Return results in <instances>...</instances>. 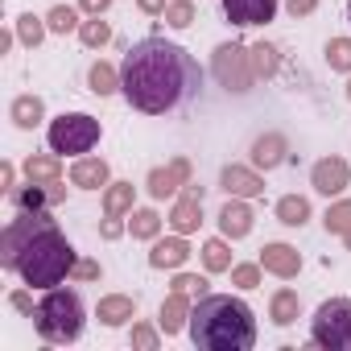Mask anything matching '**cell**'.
Instances as JSON below:
<instances>
[{"label": "cell", "instance_id": "obj_1", "mask_svg": "<svg viewBox=\"0 0 351 351\" xmlns=\"http://www.w3.org/2000/svg\"><path fill=\"white\" fill-rule=\"evenodd\" d=\"M203 87V66L199 58L165 38H141L124 50L120 62V95L128 99L132 112L141 116H169L186 108Z\"/></svg>", "mask_w": 351, "mask_h": 351}, {"label": "cell", "instance_id": "obj_2", "mask_svg": "<svg viewBox=\"0 0 351 351\" xmlns=\"http://www.w3.org/2000/svg\"><path fill=\"white\" fill-rule=\"evenodd\" d=\"M186 335L199 351H252L256 347V314L244 298L207 293L195 302Z\"/></svg>", "mask_w": 351, "mask_h": 351}, {"label": "cell", "instance_id": "obj_3", "mask_svg": "<svg viewBox=\"0 0 351 351\" xmlns=\"http://www.w3.org/2000/svg\"><path fill=\"white\" fill-rule=\"evenodd\" d=\"M75 261H79L75 244L66 240V232L58 228V219H50V223H42V228L29 236V244L21 248V256H17V277H21L25 285H34V289H54V285H62V281L71 277Z\"/></svg>", "mask_w": 351, "mask_h": 351}, {"label": "cell", "instance_id": "obj_4", "mask_svg": "<svg viewBox=\"0 0 351 351\" xmlns=\"http://www.w3.org/2000/svg\"><path fill=\"white\" fill-rule=\"evenodd\" d=\"M34 330L42 343L50 347H71L83 339V326H87V306L79 298V289H66V285H54V289H42L38 298V310H34Z\"/></svg>", "mask_w": 351, "mask_h": 351}, {"label": "cell", "instance_id": "obj_5", "mask_svg": "<svg viewBox=\"0 0 351 351\" xmlns=\"http://www.w3.org/2000/svg\"><path fill=\"white\" fill-rule=\"evenodd\" d=\"M99 136H104V124L91 112H62L46 128V145L58 157H83V153H91L99 145Z\"/></svg>", "mask_w": 351, "mask_h": 351}, {"label": "cell", "instance_id": "obj_6", "mask_svg": "<svg viewBox=\"0 0 351 351\" xmlns=\"http://www.w3.org/2000/svg\"><path fill=\"white\" fill-rule=\"evenodd\" d=\"M211 79L232 91V95H248L256 87V66H252V46L244 42H219L211 50Z\"/></svg>", "mask_w": 351, "mask_h": 351}, {"label": "cell", "instance_id": "obj_7", "mask_svg": "<svg viewBox=\"0 0 351 351\" xmlns=\"http://www.w3.org/2000/svg\"><path fill=\"white\" fill-rule=\"evenodd\" d=\"M310 343L322 351H351V298H326L314 310Z\"/></svg>", "mask_w": 351, "mask_h": 351}, {"label": "cell", "instance_id": "obj_8", "mask_svg": "<svg viewBox=\"0 0 351 351\" xmlns=\"http://www.w3.org/2000/svg\"><path fill=\"white\" fill-rule=\"evenodd\" d=\"M50 219H54L50 211H17L5 228H0V269L17 273V256H21V248H25L29 236H34L42 223H50Z\"/></svg>", "mask_w": 351, "mask_h": 351}, {"label": "cell", "instance_id": "obj_9", "mask_svg": "<svg viewBox=\"0 0 351 351\" xmlns=\"http://www.w3.org/2000/svg\"><path fill=\"white\" fill-rule=\"evenodd\" d=\"M186 182H195V165H191V157H169L165 165H153L149 173H145V195L153 199V203H173L182 195V186Z\"/></svg>", "mask_w": 351, "mask_h": 351}, {"label": "cell", "instance_id": "obj_10", "mask_svg": "<svg viewBox=\"0 0 351 351\" xmlns=\"http://www.w3.org/2000/svg\"><path fill=\"white\" fill-rule=\"evenodd\" d=\"M310 186H314V195H322V199H339V195L351 186V165H347V157H339V153L318 157V161L310 165Z\"/></svg>", "mask_w": 351, "mask_h": 351}, {"label": "cell", "instance_id": "obj_11", "mask_svg": "<svg viewBox=\"0 0 351 351\" xmlns=\"http://www.w3.org/2000/svg\"><path fill=\"white\" fill-rule=\"evenodd\" d=\"M219 191L223 195H236V199H261L265 195V173L248 161H228L219 169Z\"/></svg>", "mask_w": 351, "mask_h": 351}, {"label": "cell", "instance_id": "obj_12", "mask_svg": "<svg viewBox=\"0 0 351 351\" xmlns=\"http://www.w3.org/2000/svg\"><path fill=\"white\" fill-rule=\"evenodd\" d=\"M289 157H293V153H289V136H285V132H277V128H269V132L252 136V145H248V161H252L261 173L281 169Z\"/></svg>", "mask_w": 351, "mask_h": 351}, {"label": "cell", "instance_id": "obj_13", "mask_svg": "<svg viewBox=\"0 0 351 351\" xmlns=\"http://www.w3.org/2000/svg\"><path fill=\"white\" fill-rule=\"evenodd\" d=\"M215 223H219V236H228L232 244H236V240H244V236H252V228H256L252 199H236V195H228V203L219 207Z\"/></svg>", "mask_w": 351, "mask_h": 351}, {"label": "cell", "instance_id": "obj_14", "mask_svg": "<svg viewBox=\"0 0 351 351\" xmlns=\"http://www.w3.org/2000/svg\"><path fill=\"white\" fill-rule=\"evenodd\" d=\"M281 9V0H223V17L236 29H252V25H269Z\"/></svg>", "mask_w": 351, "mask_h": 351}, {"label": "cell", "instance_id": "obj_15", "mask_svg": "<svg viewBox=\"0 0 351 351\" xmlns=\"http://www.w3.org/2000/svg\"><path fill=\"white\" fill-rule=\"evenodd\" d=\"M9 199H13L17 211H54V207L66 199V186H62V182H25V186H17Z\"/></svg>", "mask_w": 351, "mask_h": 351}, {"label": "cell", "instance_id": "obj_16", "mask_svg": "<svg viewBox=\"0 0 351 351\" xmlns=\"http://www.w3.org/2000/svg\"><path fill=\"white\" fill-rule=\"evenodd\" d=\"M256 261H261V269H265L269 277H281V281H293V277L302 273V252H298L293 244H285V240H269Z\"/></svg>", "mask_w": 351, "mask_h": 351}, {"label": "cell", "instance_id": "obj_17", "mask_svg": "<svg viewBox=\"0 0 351 351\" xmlns=\"http://www.w3.org/2000/svg\"><path fill=\"white\" fill-rule=\"evenodd\" d=\"M66 178H71V186H79V191H104V186L112 182V165H108V157L83 153V157L71 161Z\"/></svg>", "mask_w": 351, "mask_h": 351}, {"label": "cell", "instance_id": "obj_18", "mask_svg": "<svg viewBox=\"0 0 351 351\" xmlns=\"http://www.w3.org/2000/svg\"><path fill=\"white\" fill-rule=\"evenodd\" d=\"M191 310H195V298H191V293L169 289V293L161 298V306H157V326L165 330V339L182 335V330L191 326Z\"/></svg>", "mask_w": 351, "mask_h": 351}, {"label": "cell", "instance_id": "obj_19", "mask_svg": "<svg viewBox=\"0 0 351 351\" xmlns=\"http://www.w3.org/2000/svg\"><path fill=\"white\" fill-rule=\"evenodd\" d=\"M191 240L186 236H178V232H173V236H157L153 240V248H149V269H169V273H178L186 261H191Z\"/></svg>", "mask_w": 351, "mask_h": 351}, {"label": "cell", "instance_id": "obj_20", "mask_svg": "<svg viewBox=\"0 0 351 351\" xmlns=\"http://www.w3.org/2000/svg\"><path fill=\"white\" fill-rule=\"evenodd\" d=\"M165 223H169V232H178V236H195L199 228H203V199L199 195H178L169 203V215H165Z\"/></svg>", "mask_w": 351, "mask_h": 351}, {"label": "cell", "instance_id": "obj_21", "mask_svg": "<svg viewBox=\"0 0 351 351\" xmlns=\"http://www.w3.org/2000/svg\"><path fill=\"white\" fill-rule=\"evenodd\" d=\"M95 318H99V326L120 330V326L136 322V298L132 293H104L95 302Z\"/></svg>", "mask_w": 351, "mask_h": 351}, {"label": "cell", "instance_id": "obj_22", "mask_svg": "<svg viewBox=\"0 0 351 351\" xmlns=\"http://www.w3.org/2000/svg\"><path fill=\"white\" fill-rule=\"evenodd\" d=\"M9 120H13L21 132H34V128L46 120V99H42L38 91H21V95H13V104H9Z\"/></svg>", "mask_w": 351, "mask_h": 351}, {"label": "cell", "instance_id": "obj_23", "mask_svg": "<svg viewBox=\"0 0 351 351\" xmlns=\"http://www.w3.org/2000/svg\"><path fill=\"white\" fill-rule=\"evenodd\" d=\"M99 207H104V215H120V219H128V211L136 207V186L124 182V178H112V182L99 191Z\"/></svg>", "mask_w": 351, "mask_h": 351}, {"label": "cell", "instance_id": "obj_24", "mask_svg": "<svg viewBox=\"0 0 351 351\" xmlns=\"http://www.w3.org/2000/svg\"><path fill=\"white\" fill-rule=\"evenodd\" d=\"M273 219H277L281 228H306V223L314 219V207H310L306 195H281V199L273 203Z\"/></svg>", "mask_w": 351, "mask_h": 351}, {"label": "cell", "instance_id": "obj_25", "mask_svg": "<svg viewBox=\"0 0 351 351\" xmlns=\"http://www.w3.org/2000/svg\"><path fill=\"white\" fill-rule=\"evenodd\" d=\"M298 318H302V298H298V289H289V285L273 289V293H269V322H273V326H293Z\"/></svg>", "mask_w": 351, "mask_h": 351}, {"label": "cell", "instance_id": "obj_26", "mask_svg": "<svg viewBox=\"0 0 351 351\" xmlns=\"http://www.w3.org/2000/svg\"><path fill=\"white\" fill-rule=\"evenodd\" d=\"M21 173H25V182H62V157L54 149L50 153H29Z\"/></svg>", "mask_w": 351, "mask_h": 351}, {"label": "cell", "instance_id": "obj_27", "mask_svg": "<svg viewBox=\"0 0 351 351\" xmlns=\"http://www.w3.org/2000/svg\"><path fill=\"white\" fill-rule=\"evenodd\" d=\"M87 91L99 95V99H112L120 91V66H112L108 58H95L87 66Z\"/></svg>", "mask_w": 351, "mask_h": 351}, {"label": "cell", "instance_id": "obj_28", "mask_svg": "<svg viewBox=\"0 0 351 351\" xmlns=\"http://www.w3.org/2000/svg\"><path fill=\"white\" fill-rule=\"evenodd\" d=\"M161 228H165V219H161L157 207H132V211H128V236H132V240L153 244V240L161 236Z\"/></svg>", "mask_w": 351, "mask_h": 351}, {"label": "cell", "instance_id": "obj_29", "mask_svg": "<svg viewBox=\"0 0 351 351\" xmlns=\"http://www.w3.org/2000/svg\"><path fill=\"white\" fill-rule=\"evenodd\" d=\"M199 256H203V269H207V273H232V265H236V256H232V240H228V236H211V240H203Z\"/></svg>", "mask_w": 351, "mask_h": 351}, {"label": "cell", "instance_id": "obj_30", "mask_svg": "<svg viewBox=\"0 0 351 351\" xmlns=\"http://www.w3.org/2000/svg\"><path fill=\"white\" fill-rule=\"evenodd\" d=\"M13 29H17V42H21L25 50H38V46L50 38V25H46V17H38V13H21V17L13 21Z\"/></svg>", "mask_w": 351, "mask_h": 351}, {"label": "cell", "instance_id": "obj_31", "mask_svg": "<svg viewBox=\"0 0 351 351\" xmlns=\"http://www.w3.org/2000/svg\"><path fill=\"white\" fill-rule=\"evenodd\" d=\"M79 17H83L79 5H54V9L46 13V25H50L54 38H66V34H79V25H83Z\"/></svg>", "mask_w": 351, "mask_h": 351}, {"label": "cell", "instance_id": "obj_32", "mask_svg": "<svg viewBox=\"0 0 351 351\" xmlns=\"http://www.w3.org/2000/svg\"><path fill=\"white\" fill-rule=\"evenodd\" d=\"M252 66H256V79H277L281 71V50L273 42H252Z\"/></svg>", "mask_w": 351, "mask_h": 351}, {"label": "cell", "instance_id": "obj_33", "mask_svg": "<svg viewBox=\"0 0 351 351\" xmlns=\"http://www.w3.org/2000/svg\"><path fill=\"white\" fill-rule=\"evenodd\" d=\"M322 228H326V236H343V232H351V199H330V207L322 211Z\"/></svg>", "mask_w": 351, "mask_h": 351}, {"label": "cell", "instance_id": "obj_34", "mask_svg": "<svg viewBox=\"0 0 351 351\" xmlns=\"http://www.w3.org/2000/svg\"><path fill=\"white\" fill-rule=\"evenodd\" d=\"M322 58L335 75H351V38H330L322 46Z\"/></svg>", "mask_w": 351, "mask_h": 351}, {"label": "cell", "instance_id": "obj_35", "mask_svg": "<svg viewBox=\"0 0 351 351\" xmlns=\"http://www.w3.org/2000/svg\"><path fill=\"white\" fill-rule=\"evenodd\" d=\"M79 42H83L87 50H104V46L112 42V25H108L104 17H87V21L79 25Z\"/></svg>", "mask_w": 351, "mask_h": 351}, {"label": "cell", "instance_id": "obj_36", "mask_svg": "<svg viewBox=\"0 0 351 351\" xmlns=\"http://www.w3.org/2000/svg\"><path fill=\"white\" fill-rule=\"evenodd\" d=\"M161 17H165V25H169V29H191V25H195V17H199V9H195V0H169Z\"/></svg>", "mask_w": 351, "mask_h": 351}, {"label": "cell", "instance_id": "obj_37", "mask_svg": "<svg viewBox=\"0 0 351 351\" xmlns=\"http://www.w3.org/2000/svg\"><path fill=\"white\" fill-rule=\"evenodd\" d=\"M232 285L240 289V293H248V289H261V281H265V269H261V261H244V265H232Z\"/></svg>", "mask_w": 351, "mask_h": 351}, {"label": "cell", "instance_id": "obj_38", "mask_svg": "<svg viewBox=\"0 0 351 351\" xmlns=\"http://www.w3.org/2000/svg\"><path fill=\"white\" fill-rule=\"evenodd\" d=\"M161 326H153V322H132V330H128V343H132V351H157L161 347Z\"/></svg>", "mask_w": 351, "mask_h": 351}, {"label": "cell", "instance_id": "obj_39", "mask_svg": "<svg viewBox=\"0 0 351 351\" xmlns=\"http://www.w3.org/2000/svg\"><path fill=\"white\" fill-rule=\"evenodd\" d=\"M169 289H178V293H191V298H207L211 293V281L203 277V273H173V281H169Z\"/></svg>", "mask_w": 351, "mask_h": 351}, {"label": "cell", "instance_id": "obj_40", "mask_svg": "<svg viewBox=\"0 0 351 351\" xmlns=\"http://www.w3.org/2000/svg\"><path fill=\"white\" fill-rule=\"evenodd\" d=\"M9 306L17 310V314H25V318H34V310H38V302H34V285H17V289H9Z\"/></svg>", "mask_w": 351, "mask_h": 351}, {"label": "cell", "instance_id": "obj_41", "mask_svg": "<svg viewBox=\"0 0 351 351\" xmlns=\"http://www.w3.org/2000/svg\"><path fill=\"white\" fill-rule=\"evenodd\" d=\"M99 277H104V265H99V261H91V256H79V261H75V269H71V281H79V285L99 281Z\"/></svg>", "mask_w": 351, "mask_h": 351}, {"label": "cell", "instance_id": "obj_42", "mask_svg": "<svg viewBox=\"0 0 351 351\" xmlns=\"http://www.w3.org/2000/svg\"><path fill=\"white\" fill-rule=\"evenodd\" d=\"M124 232H128V219H120V215H104V219H99V240L112 244V240H120Z\"/></svg>", "mask_w": 351, "mask_h": 351}, {"label": "cell", "instance_id": "obj_43", "mask_svg": "<svg viewBox=\"0 0 351 351\" xmlns=\"http://www.w3.org/2000/svg\"><path fill=\"white\" fill-rule=\"evenodd\" d=\"M318 5H322V0H285V13H289L293 21H306V17L318 13Z\"/></svg>", "mask_w": 351, "mask_h": 351}, {"label": "cell", "instance_id": "obj_44", "mask_svg": "<svg viewBox=\"0 0 351 351\" xmlns=\"http://www.w3.org/2000/svg\"><path fill=\"white\" fill-rule=\"evenodd\" d=\"M79 9H83V17H108L112 0H79Z\"/></svg>", "mask_w": 351, "mask_h": 351}, {"label": "cell", "instance_id": "obj_45", "mask_svg": "<svg viewBox=\"0 0 351 351\" xmlns=\"http://www.w3.org/2000/svg\"><path fill=\"white\" fill-rule=\"evenodd\" d=\"M0 186H5V195H13V191H17V165H13V161L0 165Z\"/></svg>", "mask_w": 351, "mask_h": 351}, {"label": "cell", "instance_id": "obj_46", "mask_svg": "<svg viewBox=\"0 0 351 351\" xmlns=\"http://www.w3.org/2000/svg\"><path fill=\"white\" fill-rule=\"evenodd\" d=\"M165 5H169V0H136V13H145V17H161Z\"/></svg>", "mask_w": 351, "mask_h": 351}, {"label": "cell", "instance_id": "obj_47", "mask_svg": "<svg viewBox=\"0 0 351 351\" xmlns=\"http://www.w3.org/2000/svg\"><path fill=\"white\" fill-rule=\"evenodd\" d=\"M13 42H17V29H5V34H0V54H9Z\"/></svg>", "mask_w": 351, "mask_h": 351}, {"label": "cell", "instance_id": "obj_48", "mask_svg": "<svg viewBox=\"0 0 351 351\" xmlns=\"http://www.w3.org/2000/svg\"><path fill=\"white\" fill-rule=\"evenodd\" d=\"M339 240H343V248H347V252H351V232H343V236H339Z\"/></svg>", "mask_w": 351, "mask_h": 351}, {"label": "cell", "instance_id": "obj_49", "mask_svg": "<svg viewBox=\"0 0 351 351\" xmlns=\"http://www.w3.org/2000/svg\"><path fill=\"white\" fill-rule=\"evenodd\" d=\"M347 99H351V75H347Z\"/></svg>", "mask_w": 351, "mask_h": 351}, {"label": "cell", "instance_id": "obj_50", "mask_svg": "<svg viewBox=\"0 0 351 351\" xmlns=\"http://www.w3.org/2000/svg\"><path fill=\"white\" fill-rule=\"evenodd\" d=\"M347 21H351V0H347Z\"/></svg>", "mask_w": 351, "mask_h": 351}]
</instances>
